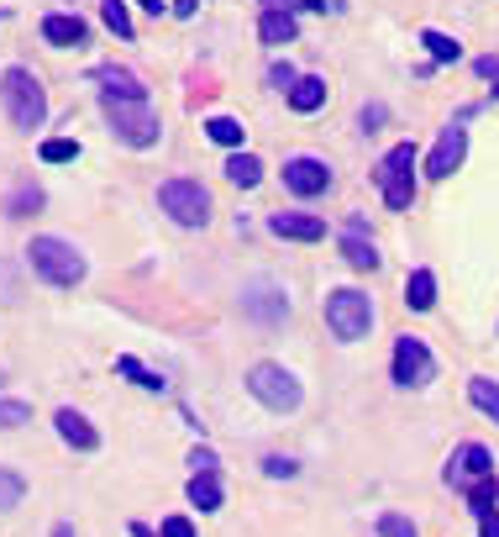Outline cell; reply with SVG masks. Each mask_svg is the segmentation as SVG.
Instances as JSON below:
<instances>
[{
    "label": "cell",
    "mask_w": 499,
    "mask_h": 537,
    "mask_svg": "<svg viewBox=\"0 0 499 537\" xmlns=\"http://www.w3.org/2000/svg\"><path fill=\"white\" fill-rule=\"evenodd\" d=\"M479 479H495V453H489L484 443H463V448L452 453V464H447V484H452V490H468V484H479Z\"/></svg>",
    "instance_id": "cell-9"
},
{
    "label": "cell",
    "mask_w": 499,
    "mask_h": 537,
    "mask_svg": "<svg viewBox=\"0 0 499 537\" xmlns=\"http://www.w3.org/2000/svg\"><path fill=\"white\" fill-rule=\"evenodd\" d=\"M294 32H300V27H294V11H289V5H269V11H263V21H258V37H263L269 48L294 43Z\"/></svg>",
    "instance_id": "cell-17"
},
{
    "label": "cell",
    "mask_w": 499,
    "mask_h": 537,
    "mask_svg": "<svg viewBox=\"0 0 499 537\" xmlns=\"http://www.w3.org/2000/svg\"><path fill=\"white\" fill-rule=\"evenodd\" d=\"M101 16L121 43H132V16H126V0H101Z\"/></svg>",
    "instance_id": "cell-27"
},
{
    "label": "cell",
    "mask_w": 499,
    "mask_h": 537,
    "mask_svg": "<svg viewBox=\"0 0 499 537\" xmlns=\"http://www.w3.org/2000/svg\"><path fill=\"white\" fill-rule=\"evenodd\" d=\"M374 179L384 190L389 211H410V200H415V142H394L384 153V164L374 169Z\"/></svg>",
    "instance_id": "cell-3"
},
{
    "label": "cell",
    "mask_w": 499,
    "mask_h": 537,
    "mask_svg": "<svg viewBox=\"0 0 499 537\" xmlns=\"http://www.w3.org/2000/svg\"><path fill=\"white\" fill-rule=\"evenodd\" d=\"M431 374H437V358H431V348L421 338H399L394 343V385L421 390V385H431Z\"/></svg>",
    "instance_id": "cell-8"
},
{
    "label": "cell",
    "mask_w": 499,
    "mask_h": 537,
    "mask_svg": "<svg viewBox=\"0 0 499 537\" xmlns=\"http://www.w3.org/2000/svg\"><path fill=\"white\" fill-rule=\"evenodd\" d=\"M269 227H274V238H294V242H321L326 238V222H321V216H305V211H274Z\"/></svg>",
    "instance_id": "cell-13"
},
{
    "label": "cell",
    "mask_w": 499,
    "mask_h": 537,
    "mask_svg": "<svg viewBox=\"0 0 499 537\" xmlns=\"http://www.w3.org/2000/svg\"><path fill=\"white\" fill-rule=\"evenodd\" d=\"M479 533H484V537H499V511H484V517H479Z\"/></svg>",
    "instance_id": "cell-38"
},
{
    "label": "cell",
    "mask_w": 499,
    "mask_h": 537,
    "mask_svg": "<svg viewBox=\"0 0 499 537\" xmlns=\"http://www.w3.org/2000/svg\"><path fill=\"white\" fill-rule=\"evenodd\" d=\"M79 159V142L74 137H48L43 142V164H74Z\"/></svg>",
    "instance_id": "cell-29"
},
{
    "label": "cell",
    "mask_w": 499,
    "mask_h": 537,
    "mask_svg": "<svg viewBox=\"0 0 499 537\" xmlns=\"http://www.w3.org/2000/svg\"><path fill=\"white\" fill-rule=\"evenodd\" d=\"M421 43H426V53H431L437 63H457V59H463L457 37H447V32H421Z\"/></svg>",
    "instance_id": "cell-26"
},
{
    "label": "cell",
    "mask_w": 499,
    "mask_h": 537,
    "mask_svg": "<svg viewBox=\"0 0 499 537\" xmlns=\"http://www.w3.org/2000/svg\"><path fill=\"white\" fill-rule=\"evenodd\" d=\"M37 206H43V190H37V184H21V190L11 195V216H32Z\"/></svg>",
    "instance_id": "cell-30"
},
{
    "label": "cell",
    "mask_w": 499,
    "mask_h": 537,
    "mask_svg": "<svg viewBox=\"0 0 499 537\" xmlns=\"http://www.w3.org/2000/svg\"><path fill=\"white\" fill-rule=\"evenodd\" d=\"M116 374H126V379H132V385H142V390H168V379H164V374H153L148 363H137L132 354H121V358H116Z\"/></svg>",
    "instance_id": "cell-22"
},
{
    "label": "cell",
    "mask_w": 499,
    "mask_h": 537,
    "mask_svg": "<svg viewBox=\"0 0 499 537\" xmlns=\"http://www.w3.org/2000/svg\"><path fill=\"white\" fill-rule=\"evenodd\" d=\"M473 69H479L484 79H495V95H499V59H479V63H473Z\"/></svg>",
    "instance_id": "cell-36"
},
{
    "label": "cell",
    "mask_w": 499,
    "mask_h": 537,
    "mask_svg": "<svg viewBox=\"0 0 499 537\" xmlns=\"http://www.w3.org/2000/svg\"><path fill=\"white\" fill-rule=\"evenodd\" d=\"M200 11V0H173V16H195Z\"/></svg>",
    "instance_id": "cell-40"
},
{
    "label": "cell",
    "mask_w": 499,
    "mask_h": 537,
    "mask_svg": "<svg viewBox=\"0 0 499 537\" xmlns=\"http://www.w3.org/2000/svg\"><path fill=\"white\" fill-rule=\"evenodd\" d=\"M189 500H195L200 511H221L226 490H221V479H216V469H195V479H189Z\"/></svg>",
    "instance_id": "cell-20"
},
{
    "label": "cell",
    "mask_w": 499,
    "mask_h": 537,
    "mask_svg": "<svg viewBox=\"0 0 499 537\" xmlns=\"http://www.w3.org/2000/svg\"><path fill=\"white\" fill-rule=\"evenodd\" d=\"M463 153H468V132L452 121V126H442V137H437V148H431V159H426V175L452 179V169H463Z\"/></svg>",
    "instance_id": "cell-11"
},
{
    "label": "cell",
    "mask_w": 499,
    "mask_h": 537,
    "mask_svg": "<svg viewBox=\"0 0 499 537\" xmlns=\"http://www.w3.org/2000/svg\"><path fill=\"white\" fill-rule=\"evenodd\" d=\"M242 311L253 321H263V327H278L289 316V300H284V290H278L274 280H247L242 285Z\"/></svg>",
    "instance_id": "cell-10"
},
{
    "label": "cell",
    "mask_w": 499,
    "mask_h": 537,
    "mask_svg": "<svg viewBox=\"0 0 499 537\" xmlns=\"http://www.w3.org/2000/svg\"><path fill=\"white\" fill-rule=\"evenodd\" d=\"M27 258H32V269H37L48 285H58V290H74V285L85 280V253L63 238H32Z\"/></svg>",
    "instance_id": "cell-2"
},
{
    "label": "cell",
    "mask_w": 499,
    "mask_h": 537,
    "mask_svg": "<svg viewBox=\"0 0 499 537\" xmlns=\"http://www.w3.org/2000/svg\"><path fill=\"white\" fill-rule=\"evenodd\" d=\"M205 132H211V142H221V148H242V132H247V126L237 117H211Z\"/></svg>",
    "instance_id": "cell-25"
},
{
    "label": "cell",
    "mask_w": 499,
    "mask_h": 537,
    "mask_svg": "<svg viewBox=\"0 0 499 537\" xmlns=\"http://www.w3.org/2000/svg\"><path fill=\"white\" fill-rule=\"evenodd\" d=\"M326 327H332L342 343L368 338V327H374V300L363 296V290H332V296H326Z\"/></svg>",
    "instance_id": "cell-5"
},
{
    "label": "cell",
    "mask_w": 499,
    "mask_h": 537,
    "mask_svg": "<svg viewBox=\"0 0 499 537\" xmlns=\"http://www.w3.org/2000/svg\"><path fill=\"white\" fill-rule=\"evenodd\" d=\"M132 537H153V533H148V527H132Z\"/></svg>",
    "instance_id": "cell-44"
},
{
    "label": "cell",
    "mask_w": 499,
    "mask_h": 537,
    "mask_svg": "<svg viewBox=\"0 0 499 537\" xmlns=\"http://www.w3.org/2000/svg\"><path fill=\"white\" fill-rule=\"evenodd\" d=\"M43 37H48L53 48H79V43H90V27H85V16L53 11V16H43Z\"/></svg>",
    "instance_id": "cell-15"
},
{
    "label": "cell",
    "mask_w": 499,
    "mask_h": 537,
    "mask_svg": "<svg viewBox=\"0 0 499 537\" xmlns=\"http://www.w3.org/2000/svg\"><path fill=\"white\" fill-rule=\"evenodd\" d=\"M379 121H384V106H368L363 111V132H379Z\"/></svg>",
    "instance_id": "cell-39"
},
{
    "label": "cell",
    "mask_w": 499,
    "mask_h": 537,
    "mask_svg": "<svg viewBox=\"0 0 499 537\" xmlns=\"http://www.w3.org/2000/svg\"><path fill=\"white\" fill-rule=\"evenodd\" d=\"M189 464H195V469H216V453H211V448H195Z\"/></svg>",
    "instance_id": "cell-37"
},
{
    "label": "cell",
    "mask_w": 499,
    "mask_h": 537,
    "mask_svg": "<svg viewBox=\"0 0 499 537\" xmlns=\"http://www.w3.org/2000/svg\"><path fill=\"white\" fill-rule=\"evenodd\" d=\"M21 495H27V479L16 475V469H0V511H16Z\"/></svg>",
    "instance_id": "cell-28"
},
{
    "label": "cell",
    "mask_w": 499,
    "mask_h": 537,
    "mask_svg": "<svg viewBox=\"0 0 499 537\" xmlns=\"http://www.w3.org/2000/svg\"><path fill=\"white\" fill-rule=\"evenodd\" d=\"M405 305H410V311H431V305H437V274H431V269H415V274L405 280Z\"/></svg>",
    "instance_id": "cell-21"
},
{
    "label": "cell",
    "mask_w": 499,
    "mask_h": 537,
    "mask_svg": "<svg viewBox=\"0 0 499 537\" xmlns=\"http://www.w3.org/2000/svg\"><path fill=\"white\" fill-rule=\"evenodd\" d=\"M468 401H473L484 417L499 421V385H495V379H468Z\"/></svg>",
    "instance_id": "cell-24"
},
{
    "label": "cell",
    "mask_w": 499,
    "mask_h": 537,
    "mask_svg": "<svg viewBox=\"0 0 499 537\" xmlns=\"http://www.w3.org/2000/svg\"><path fill=\"white\" fill-rule=\"evenodd\" d=\"M289 106H294L300 117L321 111V106H326V79H316V74H300V79L289 85Z\"/></svg>",
    "instance_id": "cell-19"
},
{
    "label": "cell",
    "mask_w": 499,
    "mask_h": 537,
    "mask_svg": "<svg viewBox=\"0 0 499 537\" xmlns=\"http://www.w3.org/2000/svg\"><path fill=\"white\" fill-rule=\"evenodd\" d=\"M247 390L269 406V411H294L300 406V379L284 369V363H258L247 374Z\"/></svg>",
    "instance_id": "cell-7"
},
{
    "label": "cell",
    "mask_w": 499,
    "mask_h": 537,
    "mask_svg": "<svg viewBox=\"0 0 499 537\" xmlns=\"http://www.w3.org/2000/svg\"><path fill=\"white\" fill-rule=\"evenodd\" d=\"M294 469H300L294 459H278V453H274V459H263V475H269V479H289Z\"/></svg>",
    "instance_id": "cell-33"
},
{
    "label": "cell",
    "mask_w": 499,
    "mask_h": 537,
    "mask_svg": "<svg viewBox=\"0 0 499 537\" xmlns=\"http://www.w3.org/2000/svg\"><path fill=\"white\" fill-rule=\"evenodd\" d=\"M294 79H300V74H294L289 63H274V69H269V85H278V90H289Z\"/></svg>",
    "instance_id": "cell-35"
},
{
    "label": "cell",
    "mask_w": 499,
    "mask_h": 537,
    "mask_svg": "<svg viewBox=\"0 0 499 537\" xmlns=\"http://www.w3.org/2000/svg\"><path fill=\"white\" fill-rule=\"evenodd\" d=\"M284 184H289L294 195H305V200H310V195H321V190L332 184V169H326L321 159L300 153V159H289V164H284Z\"/></svg>",
    "instance_id": "cell-12"
},
{
    "label": "cell",
    "mask_w": 499,
    "mask_h": 537,
    "mask_svg": "<svg viewBox=\"0 0 499 537\" xmlns=\"http://www.w3.org/2000/svg\"><path fill=\"white\" fill-rule=\"evenodd\" d=\"M137 5H142V11H153V16H164V11H168V0H137Z\"/></svg>",
    "instance_id": "cell-41"
},
{
    "label": "cell",
    "mask_w": 499,
    "mask_h": 537,
    "mask_svg": "<svg viewBox=\"0 0 499 537\" xmlns=\"http://www.w3.org/2000/svg\"><path fill=\"white\" fill-rule=\"evenodd\" d=\"M300 5H310V11H336V0H300Z\"/></svg>",
    "instance_id": "cell-42"
},
{
    "label": "cell",
    "mask_w": 499,
    "mask_h": 537,
    "mask_svg": "<svg viewBox=\"0 0 499 537\" xmlns=\"http://www.w3.org/2000/svg\"><path fill=\"white\" fill-rule=\"evenodd\" d=\"M158 211H168V222L179 227H205L211 222V195L200 179H168L158 190Z\"/></svg>",
    "instance_id": "cell-4"
},
{
    "label": "cell",
    "mask_w": 499,
    "mask_h": 537,
    "mask_svg": "<svg viewBox=\"0 0 499 537\" xmlns=\"http://www.w3.org/2000/svg\"><path fill=\"white\" fill-rule=\"evenodd\" d=\"M379 537H415V522L399 517V511H384V517H379Z\"/></svg>",
    "instance_id": "cell-31"
},
{
    "label": "cell",
    "mask_w": 499,
    "mask_h": 537,
    "mask_svg": "<svg viewBox=\"0 0 499 537\" xmlns=\"http://www.w3.org/2000/svg\"><path fill=\"white\" fill-rule=\"evenodd\" d=\"M95 79H101V95L106 101H148V85L137 74H126V69H101Z\"/></svg>",
    "instance_id": "cell-16"
},
{
    "label": "cell",
    "mask_w": 499,
    "mask_h": 537,
    "mask_svg": "<svg viewBox=\"0 0 499 537\" xmlns=\"http://www.w3.org/2000/svg\"><path fill=\"white\" fill-rule=\"evenodd\" d=\"M158 537H195V527H189V517H168L158 527Z\"/></svg>",
    "instance_id": "cell-34"
},
{
    "label": "cell",
    "mask_w": 499,
    "mask_h": 537,
    "mask_svg": "<svg viewBox=\"0 0 499 537\" xmlns=\"http://www.w3.org/2000/svg\"><path fill=\"white\" fill-rule=\"evenodd\" d=\"M106 117H111V132L126 148H153L158 142V117L148 111V101H106Z\"/></svg>",
    "instance_id": "cell-6"
},
{
    "label": "cell",
    "mask_w": 499,
    "mask_h": 537,
    "mask_svg": "<svg viewBox=\"0 0 499 537\" xmlns=\"http://www.w3.org/2000/svg\"><path fill=\"white\" fill-rule=\"evenodd\" d=\"M53 537H74V527H68V522H58V527H53Z\"/></svg>",
    "instance_id": "cell-43"
},
{
    "label": "cell",
    "mask_w": 499,
    "mask_h": 537,
    "mask_svg": "<svg viewBox=\"0 0 499 537\" xmlns=\"http://www.w3.org/2000/svg\"><path fill=\"white\" fill-rule=\"evenodd\" d=\"M32 421V406L27 401H5L0 395V427H27Z\"/></svg>",
    "instance_id": "cell-32"
},
{
    "label": "cell",
    "mask_w": 499,
    "mask_h": 537,
    "mask_svg": "<svg viewBox=\"0 0 499 537\" xmlns=\"http://www.w3.org/2000/svg\"><path fill=\"white\" fill-rule=\"evenodd\" d=\"M226 179L242 184V190H253V184L263 179V164H258L253 153H231V159H226Z\"/></svg>",
    "instance_id": "cell-23"
},
{
    "label": "cell",
    "mask_w": 499,
    "mask_h": 537,
    "mask_svg": "<svg viewBox=\"0 0 499 537\" xmlns=\"http://www.w3.org/2000/svg\"><path fill=\"white\" fill-rule=\"evenodd\" d=\"M342 258H347L352 269H368V274L379 269V248H374V238H363V227H358V222L342 232Z\"/></svg>",
    "instance_id": "cell-18"
},
{
    "label": "cell",
    "mask_w": 499,
    "mask_h": 537,
    "mask_svg": "<svg viewBox=\"0 0 499 537\" xmlns=\"http://www.w3.org/2000/svg\"><path fill=\"white\" fill-rule=\"evenodd\" d=\"M53 427H58V437H63L68 448H79V453H95V448H101V432L90 427V417H79L74 406H63L53 417Z\"/></svg>",
    "instance_id": "cell-14"
},
{
    "label": "cell",
    "mask_w": 499,
    "mask_h": 537,
    "mask_svg": "<svg viewBox=\"0 0 499 537\" xmlns=\"http://www.w3.org/2000/svg\"><path fill=\"white\" fill-rule=\"evenodd\" d=\"M0 101H5V117L16 121L21 132L43 126V117H48V95H43V79H37L32 69H21V63L0 74Z\"/></svg>",
    "instance_id": "cell-1"
}]
</instances>
